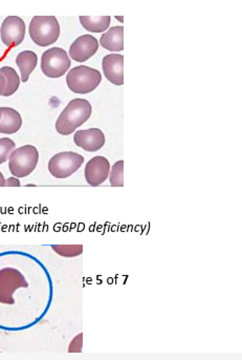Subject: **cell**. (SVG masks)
Returning <instances> with one entry per match:
<instances>
[{
  "label": "cell",
  "instance_id": "30bf717a",
  "mask_svg": "<svg viewBox=\"0 0 242 360\" xmlns=\"http://www.w3.org/2000/svg\"><path fill=\"white\" fill-rule=\"evenodd\" d=\"M99 49V42L91 35H83L73 42L69 49V56L77 63H85L90 59Z\"/></svg>",
  "mask_w": 242,
  "mask_h": 360
},
{
  "label": "cell",
  "instance_id": "ffe728a7",
  "mask_svg": "<svg viewBox=\"0 0 242 360\" xmlns=\"http://www.w3.org/2000/svg\"><path fill=\"white\" fill-rule=\"evenodd\" d=\"M16 144L10 138H1L0 139V164L8 161L11 153L14 150Z\"/></svg>",
  "mask_w": 242,
  "mask_h": 360
},
{
  "label": "cell",
  "instance_id": "8992f818",
  "mask_svg": "<svg viewBox=\"0 0 242 360\" xmlns=\"http://www.w3.org/2000/svg\"><path fill=\"white\" fill-rule=\"evenodd\" d=\"M71 65V59L63 49L52 48L42 54L41 71L48 78H60L69 71Z\"/></svg>",
  "mask_w": 242,
  "mask_h": 360
},
{
  "label": "cell",
  "instance_id": "cb8c5ba5",
  "mask_svg": "<svg viewBox=\"0 0 242 360\" xmlns=\"http://www.w3.org/2000/svg\"><path fill=\"white\" fill-rule=\"evenodd\" d=\"M6 186V180H4V174L0 172V187Z\"/></svg>",
  "mask_w": 242,
  "mask_h": 360
},
{
  "label": "cell",
  "instance_id": "52a82bcc",
  "mask_svg": "<svg viewBox=\"0 0 242 360\" xmlns=\"http://www.w3.org/2000/svg\"><path fill=\"white\" fill-rule=\"evenodd\" d=\"M25 276L15 268L0 269V304H14V294L18 289L27 288Z\"/></svg>",
  "mask_w": 242,
  "mask_h": 360
},
{
  "label": "cell",
  "instance_id": "5b68a950",
  "mask_svg": "<svg viewBox=\"0 0 242 360\" xmlns=\"http://www.w3.org/2000/svg\"><path fill=\"white\" fill-rule=\"evenodd\" d=\"M84 157L74 151L57 153L48 162V172L56 179H67L79 170Z\"/></svg>",
  "mask_w": 242,
  "mask_h": 360
},
{
  "label": "cell",
  "instance_id": "e0dca14e",
  "mask_svg": "<svg viewBox=\"0 0 242 360\" xmlns=\"http://www.w3.org/2000/svg\"><path fill=\"white\" fill-rule=\"evenodd\" d=\"M0 72L6 77V87L4 93V97H10L16 93L20 84V78L13 68L4 67L0 69Z\"/></svg>",
  "mask_w": 242,
  "mask_h": 360
},
{
  "label": "cell",
  "instance_id": "ba28073f",
  "mask_svg": "<svg viewBox=\"0 0 242 360\" xmlns=\"http://www.w3.org/2000/svg\"><path fill=\"white\" fill-rule=\"evenodd\" d=\"M0 37L8 48L18 46L25 40V21L18 16L6 17L0 27Z\"/></svg>",
  "mask_w": 242,
  "mask_h": 360
},
{
  "label": "cell",
  "instance_id": "9c48e42d",
  "mask_svg": "<svg viewBox=\"0 0 242 360\" xmlns=\"http://www.w3.org/2000/svg\"><path fill=\"white\" fill-rule=\"evenodd\" d=\"M110 174V164L106 158L97 155L89 160L85 166V180L90 186L97 187L103 184Z\"/></svg>",
  "mask_w": 242,
  "mask_h": 360
},
{
  "label": "cell",
  "instance_id": "44dd1931",
  "mask_svg": "<svg viewBox=\"0 0 242 360\" xmlns=\"http://www.w3.org/2000/svg\"><path fill=\"white\" fill-rule=\"evenodd\" d=\"M82 333H80L74 338L73 342L69 345V353H80L82 351Z\"/></svg>",
  "mask_w": 242,
  "mask_h": 360
},
{
  "label": "cell",
  "instance_id": "7402d4cb",
  "mask_svg": "<svg viewBox=\"0 0 242 360\" xmlns=\"http://www.w3.org/2000/svg\"><path fill=\"white\" fill-rule=\"evenodd\" d=\"M6 186L8 187H19L20 186V181L18 180V178H8V180L6 181Z\"/></svg>",
  "mask_w": 242,
  "mask_h": 360
},
{
  "label": "cell",
  "instance_id": "7c38bea8",
  "mask_svg": "<svg viewBox=\"0 0 242 360\" xmlns=\"http://www.w3.org/2000/svg\"><path fill=\"white\" fill-rule=\"evenodd\" d=\"M104 75L112 84H124V56L120 54H109L104 57L102 63Z\"/></svg>",
  "mask_w": 242,
  "mask_h": 360
},
{
  "label": "cell",
  "instance_id": "277c9868",
  "mask_svg": "<svg viewBox=\"0 0 242 360\" xmlns=\"http://www.w3.org/2000/svg\"><path fill=\"white\" fill-rule=\"evenodd\" d=\"M102 81L101 72L85 65L74 68L67 77V84L74 93L86 95L95 91Z\"/></svg>",
  "mask_w": 242,
  "mask_h": 360
},
{
  "label": "cell",
  "instance_id": "d6986e66",
  "mask_svg": "<svg viewBox=\"0 0 242 360\" xmlns=\"http://www.w3.org/2000/svg\"><path fill=\"white\" fill-rule=\"evenodd\" d=\"M52 248L57 255L65 257H75L82 255V245H53Z\"/></svg>",
  "mask_w": 242,
  "mask_h": 360
},
{
  "label": "cell",
  "instance_id": "3957f363",
  "mask_svg": "<svg viewBox=\"0 0 242 360\" xmlns=\"http://www.w3.org/2000/svg\"><path fill=\"white\" fill-rule=\"evenodd\" d=\"M39 161V153L33 145L14 149L8 158L11 174L16 178H25L35 170Z\"/></svg>",
  "mask_w": 242,
  "mask_h": 360
},
{
  "label": "cell",
  "instance_id": "8fae6325",
  "mask_svg": "<svg viewBox=\"0 0 242 360\" xmlns=\"http://www.w3.org/2000/svg\"><path fill=\"white\" fill-rule=\"evenodd\" d=\"M74 142L85 151L95 153L105 145V136L99 129H85V131H76Z\"/></svg>",
  "mask_w": 242,
  "mask_h": 360
},
{
  "label": "cell",
  "instance_id": "7a4b0ae2",
  "mask_svg": "<svg viewBox=\"0 0 242 360\" xmlns=\"http://www.w3.org/2000/svg\"><path fill=\"white\" fill-rule=\"evenodd\" d=\"M29 33L34 44L48 46L59 39L60 25L55 16H35L29 23Z\"/></svg>",
  "mask_w": 242,
  "mask_h": 360
},
{
  "label": "cell",
  "instance_id": "9a60e30c",
  "mask_svg": "<svg viewBox=\"0 0 242 360\" xmlns=\"http://www.w3.org/2000/svg\"><path fill=\"white\" fill-rule=\"evenodd\" d=\"M38 57L36 53L32 51H25V52L19 53L16 58V65L19 68L21 72L20 80L22 82H27L32 72L37 67Z\"/></svg>",
  "mask_w": 242,
  "mask_h": 360
},
{
  "label": "cell",
  "instance_id": "4fadbf2b",
  "mask_svg": "<svg viewBox=\"0 0 242 360\" xmlns=\"http://www.w3.org/2000/svg\"><path fill=\"white\" fill-rule=\"evenodd\" d=\"M22 127V118L14 108H0V134L13 135Z\"/></svg>",
  "mask_w": 242,
  "mask_h": 360
},
{
  "label": "cell",
  "instance_id": "6da1fadb",
  "mask_svg": "<svg viewBox=\"0 0 242 360\" xmlns=\"http://www.w3.org/2000/svg\"><path fill=\"white\" fill-rule=\"evenodd\" d=\"M93 108L87 100H72L63 110L56 122V131L60 135L69 136L75 133L76 129L84 124L90 118Z\"/></svg>",
  "mask_w": 242,
  "mask_h": 360
},
{
  "label": "cell",
  "instance_id": "603a6c76",
  "mask_svg": "<svg viewBox=\"0 0 242 360\" xmlns=\"http://www.w3.org/2000/svg\"><path fill=\"white\" fill-rule=\"evenodd\" d=\"M6 87V79L4 75L0 72V96H4Z\"/></svg>",
  "mask_w": 242,
  "mask_h": 360
},
{
  "label": "cell",
  "instance_id": "ac0fdd59",
  "mask_svg": "<svg viewBox=\"0 0 242 360\" xmlns=\"http://www.w3.org/2000/svg\"><path fill=\"white\" fill-rule=\"evenodd\" d=\"M109 181L112 187L124 186V161L123 160L116 162L112 168H110Z\"/></svg>",
  "mask_w": 242,
  "mask_h": 360
},
{
  "label": "cell",
  "instance_id": "2e32d148",
  "mask_svg": "<svg viewBox=\"0 0 242 360\" xmlns=\"http://www.w3.org/2000/svg\"><path fill=\"white\" fill-rule=\"evenodd\" d=\"M79 19L82 27L91 33L107 31L112 21L110 16H80Z\"/></svg>",
  "mask_w": 242,
  "mask_h": 360
},
{
  "label": "cell",
  "instance_id": "5bb4252c",
  "mask_svg": "<svg viewBox=\"0 0 242 360\" xmlns=\"http://www.w3.org/2000/svg\"><path fill=\"white\" fill-rule=\"evenodd\" d=\"M100 44L109 52H121L124 50V27H110L101 36Z\"/></svg>",
  "mask_w": 242,
  "mask_h": 360
}]
</instances>
